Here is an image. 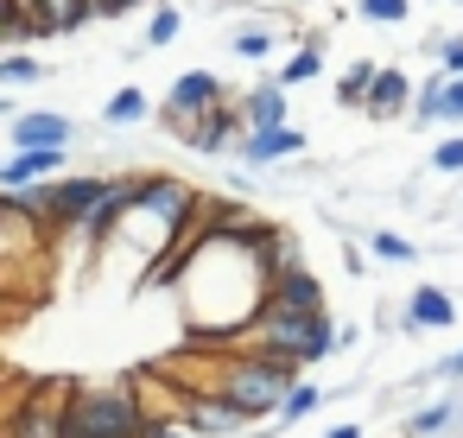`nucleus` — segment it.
Returning a JSON list of instances; mask_svg holds the SVG:
<instances>
[{"instance_id":"nucleus-1","label":"nucleus","mask_w":463,"mask_h":438,"mask_svg":"<svg viewBox=\"0 0 463 438\" xmlns=\"http://www.w3.org/2000/svg\"><path fill=\"white\" fill-rule=\"evenodd\" d=\"M184 311L203 330V343H229L241 324H254L267 311V286H273V261H267V235H222L203 223V248L184 254Z\"/></svg>"},{"instance_id":"nucleus-2","label":"nucleus","mask_w":463,"mask_h":438,"mask_svg":"<svg viewBox=\"0 0 463 438\" xmlns=\"http://www.w3.org/2000/svg\"><path fill=\"white\" fill-rule=\"evenodd\" d=\"M229 349H260V356H279L292 368H317L343 349V330L330 324V311H260L254 324H241L229 337Z\"/></svg>"},{"instance_id":"nucleus-3","label":"nucleus","mask_w":463,"mask_h":438,"mask_svg":"<svg viewBox=\"0 0 463 438\" xmlns=\"http://www.w3.org/2000/svg\"><path fill=\"white\" fill-rule=\"evenodd\" d=\"M146 400L134 381H83L71 394V425L64 438H146Z\"/></svg>"},{"instance_id":"nucleus-4","label":"nucleus","mask_w":463,"mask_h":438,"mask_svg":"<svg viewBox=\"0 0 463 438\" xmlns=\"http://www.w3.org/2000/svg\"><path fill=\"white\" fill-rule=\"evenodd\" d=\"M298 375H305V368H292V362H279V356H260V349H229V356H222V394L241 400V406L254 413V425L279 419V406H286V394L298 387Z\"/></svg>"},{"instance_id":"nucleus-5","label":"nucleus","mask_w":463,"mask_h":438,"mask_svg":"<svg viewBox=\"0 0 463 438\" xmlns=\"http://www.w3.org/2000/svg\"><path fill=\"white\" fill-rule=\"evenodd\" d=\"M71 394H77V381H39V387L14 406L7 438H64V425H71Z\"/></svg>"},{"instance_id":"nucleus-6","label":"nucleus","mask_w":463,"mask_h":438,"mask_svg":"<svg viewBox=\"0 0 463 438\" xmlns=\"http://www.w3.org/2000/svg\"><path fill=\"white\" fill-rule=\"evenodd\" d=\"M229 96H235V90H229L216 71H184V77L165 90V109H159V121H165V128L184 140V134H191V121H197V115H210V109H216V102H229Z\"/></svg>"},{"instance_id":"nucleus-7","label":"nucleus","mask_w":463,"mask_h":438,"mask_svg":"<svg viewBox=\"0 0 463 438\" xmlns=\"http://www.w3.org/2000/svg\"><path fill=\"white\" fill-rule=\"evenodd\" d=\"M241 134H248V121H241V102L229 96V102H216L210 115H197V121H191L184 147H191V153H203V159H222V153H241Z\"/></svg>"},{"instance_id":"nucleus-8","label":"nucleus","mask_w":463,"mask_h":438,"mask_svg":"<svg viewBox=\"0 0 463 438\" xmlns=\"http://www.w3.org/2000/svg\"><path fill=\"white\" fill-rule=\"evenodd\" d=\"M184 419L203 432V438H235V432H248L254 425V413L241 406V400H229L222 387H203V394H184Z\"/></svg>"},{"instance_id":"nucleus-9","label":"nucleus","mask_w":463,"mask_h":438,"mask_svg":"<svg viewBox=\"0 0 463 438\" xmlns=\"http://www.w3.org/2000/svg\"><path fill=\"white\" fill-rule=\"evenodd\" d=\"M305 147H311V134L292 128V121H279V128H248L235 159H241L248 172H260V166H286V159H298Z\"/></svg>"},{"instance_id":"nucleus-10","label":"nucleus","mask_w":463,"mask_h":438,"mask_svg":"<svg viewBox=\"0 0 463 438\" xmlns=\"http://www.w3.org/2000/svg\"><path fill=\"white\" fill-rule=\"evenodd\" d=\"M64 172H71V147H14L7 166H0V191H26V185H45Z\"/></svg>"},{"instance_id":"nucleus-11","label":"nucleus","mask_w":463,"mask_h":438,"mask_svg":"<svg viewBox=\"0 0 463 438\" xmlns=\"http://www.w3.org/2000/svg\"><path fill=\"white\" fill-rule=\"evenodd\" d=\"M7 147H77V121L64 109H20L7 121Z\"/></svg>"},{"instance_id":"nucleus-12","label":"nucleus","mask_w":463,"mask_h":438,"mask_svg":"<svg viewBox=\"0 0 463 438\" xmlns=\"http://www.w3.org/2000/svg\"><path fill=\"white\" fill-rule=\"evenodd\" d=\"M286 33V20H273V14H248V20H235L229 26V58H241V64H267L273 58V39Z\"/></svg>"},{"instance_id":"nucleus-13","label":"nucleus","mask_w":463,"mask_h":438,"mask_svg":"<svg viewBox=\"0 0 463 438\" xmlns=\"http://www.w3.org/2000/svg\"><path fill=\"white\" fill-rule=\"evenodd\" d=\"M267 305L273 311H324V280L298 261V267H286V273H273V286H267Z\"/></svg>"},{"instance_id":"nucleus-14","label":"nucleus","mask_w":463,"mask_h":438,"mask_svg":"<svg viewBox=\"0 0 463 438\" xmlns=\"http://www.w3.org/2000/svg\"><path fill=\"white\" fill-rule=\"evenodd\" d=\"M457 324V299L444 286H412L400 305V330H450Z\"/></svg>"},{"instance_id":"nucleus-15","label":"nucleus","mask_w":463,"mask_h":438,"mask_svg":"<svg viewBox=\"0 0 463 438\" xmlns=\"http://www.w3.org/2000/svg\"><path fill=\"white\" fill-rule=\"evenodd\" d=\"M412 102H419V83H412L406 71H381L374 90H368V109H362V115H374V121H406Z\"/></svg>"},{"instance_id":"nucleus-16","label":"nucleus","mask_w":463,"mask_h":438,"mask_svg":"<svg viewBox=\"0 0 463 438\" xmlns=\"http://www.w3.org/2000/svg\"><path fill=\"white\" fill-rule=\"evenodd\" d=\"M33 14H39L45 39H77L96 20V0H33Z\"/></svg>"},{"instance_id":"nucleus-17","label":"nucleus","mask_w":463,"mask_h":438,"mask_svg":"<svg viewBox=\"0 0 463 438\" xmlns=\"http://www.w3.org/2000/svg\"><path fill=\"white\" fill-rule=\"evenodd\" d=\"M241 102V121L248 128H279V121H292L286 115V83L273 77V83H260V90H248V96H235Z\"/></svg>"},{"instance_id":"nucleus-18","label":"nucleus","mask_w":463,"mask_h":438,"mask_svg":"<svg viewBox=\"0 0 463 438\" xmlns=\"http://www.w3.org/2000/svg\"><path fill=\"white\" fill-rule=\"evenodd\" d=\"M457 413H463V394H444L438 406L406 413V438H438V432H457Z\"/></svg>"},{"instance_id":"nucleus-19","label":"nucleus","mask_w":463,"mask_h":438,"mask_svg":"<svg viewBox=\"0 0 463 438\" xmlns=\"http://www.w3.org/2000/svg\"><path fill=\"white\" fill-rule=\"evenodd\" d=\"M146 115H153V102H146L140 83H128V90H115V96L102 102V121H109V128H140Z\"/></svg>"},{"instance_id":"nucleus-20","label":"nucleus","mask_w":463,"mask_h":438,"mask_svg":"<svg viewBox=\"0 0 463 438\" xmlns=\"http://www.w3.org/2000/svg\"><path fill=\"white\" fill-rule=\"evenodd\" d=\"M39 39H45V26H39L33 7H0V45H7V52H26Z\"/></svg>"},{"instance_id":"nucleus-21","label":"nucleus","mask_w":463,"mask_h":438,"mask_svg":"<svg viewBox=\"0 0 463 438\" xmlns=\"http://www.w3.org/2000/svg\"><path fill=\"white\" fill-rule=\"evenodd\" d=\"M178 33H184V7L159 0L153 20H146V33H140V52H165V45H178Z\"/></svg>"},{"instance_id":"nucleus-22","label":"nucleus","mask_w":463,"mask_h":438,"mask_svg":"<svg viewBox=\"0 0 463 438\" xmlns=\"http://www.w3.org/2000/svg\"><path fill=\"white\" fill-rule=\"evenodd\" d=\"M317 71H324V33H311V39L279 64V83H286V90H298V83H311Z\"/></svg>"},{"instance_id":"nucleus-23","label":"nucleus","mask_w":463,"mask_h":438,"mask_svg":"<svg viewBox=\"0 0 463 438\" xmlns=\"http://www.w3.org/2000/svg\"><path fill=\"white\" fill-rule=\"evenodd\" d=\"M374 77H381V64L355 58V64L336 77V109H368V90H374Z\"/></svg>"},{"instance_id":"nucleus-24","label":"nucleus","mask_w":463,"mask_h":438,"mask_svg":"<svg viewBox=\"0 0 463 438\" xmlns=\"http://www.w3.org/2000/svg\"><path fill=\"white\" fill-rule=\"evenodd\" d=\"M368 254L387 261V267H412V261H419V242H406L400 229H374V235H368Z\"/></svg>"},{"instance_id":"nucleus-25","label":"nucleus","mask_w":463,"mask_h":438,"mask_svg":"<svg viewBox=\"0 0 463 438\" xmlns=\"http://www.w3.org/2000/svg\"><path fill=\"white\" fill-rule=\"evenodd\" d=\"M324 400H330V387H317V381H305V375H298V387H292V394H286V406H279V425H298V419H311Z\"/></svg>"},{"instance_id":"nucleus-26","label":"nucleus","mask_w":463,"mask_h":438,"mask_svg":"<svg viewBox=\"0 0 463 438\" xmlns=\"http://www.w3.org/2000/svg\"><path fill=\"white\" fill-rule=\"evenodd\" d=\"M52 77V64H39L33 52H7V58H0V83H7V90H26V83H45Z\"/></svg>"},{"instance_id":"nucleus-27","label":"nucleus","mask_w":463,"mask_h":438,"mask_svg":"<svg viewBox=\"0 0 463 438\" xmlns=\"http://www.w3.org/2000/svg\"><path fill=\"white\" fill-rule=\"evenodd\" d=\"M355 20H368V26H406L412 20V0H355Z\"/></svg>"},{"instance_id":"nucleus-28","label":"nucleus","mask_w":463,"mask_h":438,"mask_svg":"<svg viewBox=\"0 0 463 438\" xmlns=\"http://www.w3.org/2000/svg\"><path fill=\"white\" fill-rule=\"evenodd\" d=\"M431 172H463V128H450V134L431 147Z\"/></svg>"},{"instance_id":"nucleus-29","label":"nucleus","mask_w":463,"mask_h":438,"mask_svg":"<svg viewBox=\"0 0 463 438\" xmlns=\"http://www.w3.org/2000/svg\"><path fill=\"white\" fill-rule=\"evenodd\" d=\"M146 438H203V432H197L184 413H153V419H146Z\"/></svg>"},{"instance_id":"nucleus-30","label":"nucleus","mask_w":463,"mask_h":438,"mask_svg":"<svg viewBox=\"0 0 463 438\" xmlns=\"http://www.w3.org/2000/svg\"><path fill=\"white\" fill-rule=\"evenodd\" d=\"M438 64H444L450 77H463V33H444V39H438Z\"/></svg>"},{"instance_id":"nucleus-31","label":"nucleus","mask_w":463,"mask_h":438,"mask_svg":"<svg viewBox=\"0 0 463 438\" xmlns=\"http://www.w3.org/2000/svg\"><path fill=\"white\" fill-rule=\"evenodd\" d=\"M444 128H463V77L444 83Z\"/></svg>"},{"instance_id":"nucleus-32","label":"nucleus","mask_w":463,"mask_h":438,"mask_svg":"<svg viewBox=\"0 0 463 438\" xmlns=\"http://www.w3.org/2000/svg\"><path fill=\"white\" fill-rule=\"evenodd\" d=\"M425 381H463V349H450L444 362H431V368H425Z\"/></svg>"},{"instance_id":"nucleus-33","label":"nucleus","mask_w":463,"mask_h":438,"mask_svg":"<svg viewBox=\"0 0 463 438\" xmlns=\"http://www.w3.org/2000/svg\"><path fill=\"white\" fill-rule=\"evenodd\" d=\"M134 7H159V0H96V20H121Z\"/></svg>"},{"instance_id":"nucleus-34","label":"nucleus","mask_w":463,"mask_h":438,"mask_svg":"<svg viewBox=\"0 0 463 438\" xmlns=\"http://www.w3.org/2000/svg\"><path fill=\"white\" fill-rule=\"evenodd\" d=\"M324 438H368V432H362V425H330Z\"/></svg>"}]
</instances>
